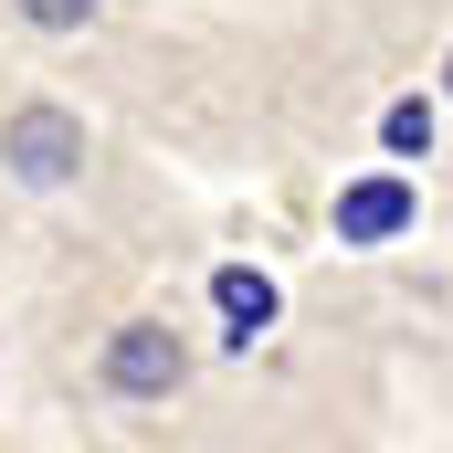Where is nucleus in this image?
<instances>
[{"label": "nucleus", "instance_id": "5", "mask_svg": "<svg viewBox=\"0 0 453 453\" xmlns=\"http://www.w3.org/2000/svg\"><path fill=\"white\" fill-rule=\"evenodd\" d=\"M433 137H443V106L433 96H390L380 106V148L390 158H433Z\"/></svg>", "mask_w": 453, "mask_h": 453}, {"label": "nucleus", "instance_id": "7", "mask_svg": "<svg viewBox=\"0 0 453 453\" xmlns=\"http://www.w3.org/2000/svg\"><path fill=\"white\" fill-rule=\"evenodd\" d=\"M443 106H453V53H443Z\"/></svg>", "mask_w": 453, "mask_h": 453}, {"label": "nucleus", "instance_id": "1", "mask_svg": "<svg viewBox=\"0 0 453 453\" xmlns=\"http://www.w3.org/2000/svg\"><path fill=\"white\" fill-rule=\"evenodd\" d=\"M0 169H11L21 190L85 180V116H74V106H21L11 127H0Z\"/></svg>", "mask_w": 453, "mask_h": 453}, {"label": "nucleus", "instance_id": "4", "mask_svg": "<svg viewBox=\"0 0 453 453\" xmlns=\"http://www.w3.org/2000/svg\"><path fill=\"white\" fill-rule=\"evenodd\" d=\"M211 306H222V338H232V348H253L274 317H285V296H274L264 264H222V274H211Z\"/></svg>", "mask_w": 453, "mask_h": 453}, {"label": "nucleus", "instance_id": "6", "mask_svg": "<svg viewBox=\"0 0 453 453\" xmlns=\"http://www.w3.org/2000/svg\"><path fill=\"white\" fill-rule=\"evenodd\" d=\"M11 11H21L32 32H85V21H96L106 0H11Z\"/></svg>", "mask_w": 453, "mask_h": 453}, {"label": "nucleus", "instance_id": "2", "mask_svg": "<svg viewBox=\"0 0 453 453\" xmlns=\"http://www.w3.org/2000/svg\"><path fill=\"white\" fill-rule=\"evenodd\" d=\"M96 380H106L116 401H169L190 380V348H180V327H158V317H127L106 338V358H96Z\"/></svg>", "mask_w": 453, "mask_h": 453}, {"label": "nucleus", "instance_id": "3", "mask_svg": "<svg viewBox=\"0 0 453 453\" xmlns=\"http://www.w3.org/2000/svg\"><path fill=\"white\" fill-rule=\"evenodd\" d=\"M338 242H358V253H380V242H401V232L422 222V190H411V169H369V180H348L338 190Z\"/></svg>", "mask_w": 453, "mask_h": 453}]
</instances>
